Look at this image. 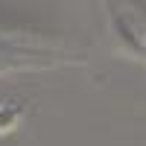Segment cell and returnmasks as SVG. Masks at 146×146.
<instances>
[{"mask_svg":"<svg viewBox=\"0 0 146 146\" xmlns=\"http://www.w3.org/2000/svg\"><path fill=\"white\" fill-rule=\"evenodd\" d=\"M23 114H27V108H23L21 102H0V135L15 131L21 126Z\"/></svg>","mask_w":146,"mask_h":146,"instance_id":"1","label":"cell"}]
</instances>
